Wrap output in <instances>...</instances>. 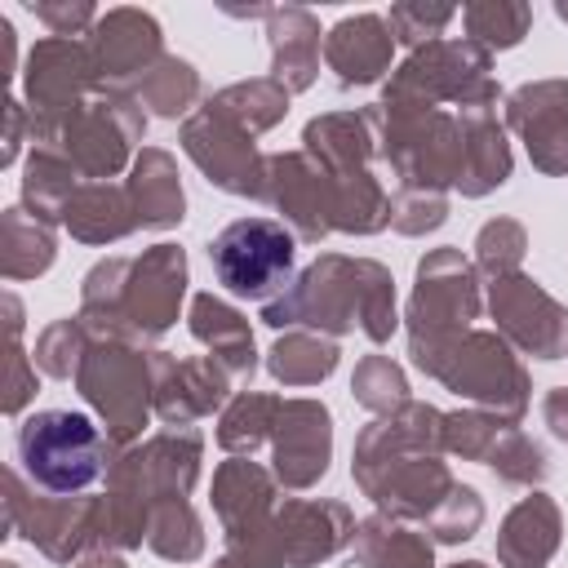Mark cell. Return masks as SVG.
Here are the masks:
<instances>
[{
  "mask_svg": "<svg viewBox=\"0 0 568 568\" xmlns=\"http://www.w3.org/2000/svg\"><path fill=\"white\" fill-rule=\"evenodd\" d=\"M444 457V413L435 404L408 399L390 417H373L355 435L351 475L359 493L390 519L426 524L439 501L453 493V475Z\"/></svg>",
  "mask_w": 568,
  "mask_h": 568,
  "instance_id": "6da1fadb",
  "label": "cell"
},
{
  "mask_svg": "<svg viewBox=\"0 0 568 568\" xmlns=\"http://www.w3.org/2000/svg\"><path fill=\"white\" fill-rule=\"evenodd\" d=\"M186 297V253L151 244L138 257H102L80 284V324L93 342H160Z\"/></svg>",
  "mask_w": 568,
  "mask_h": 568,
  "instance_id": "7a4b0ae2",
  "label": "cell"
},
{
  "mask_svg": "<svg viewBox=\"0 0 568 568\" xmlns=\"http://www.w3.org/2000/svg\"><path fill=\"white\" fill-rule=\"evenodd\" d=\"M262 324H271V328H297V324H306L311 333H324V337H337V333L359 328L373 346H382L399 328V315H395V280L373 257L324 253L275 302L262 306Z\"/></svg>",
  "mask_w": 568,
  "mask_h": 568,
  "instance_id": "3957f363",
  "label": "cell"
},
{
  "mask_svg": "<svg viewBox=\"0 0 568 568\" xmlns=\"http://www.w3.org/2000/svg\"><path fill=\"white\" fill-rule=\"evenodd\" d=\"M200 457H204V435L195 426H164L160 435L120 448L106 470L98 550H138L146 541L151 510L195 488Z\"/></svg>",
  "mask_w": 568,
  "mask_h": 568,
  "instance_id": "277c9868",
  "label": "cell"
},
{
  "mask_svg": "<svg viewBox=\"0 0 568 568\" xmlns=\"http://www.w3.org/2000/svg\"><path fill=\"white\" fill-rule=\"evenodd\" d=\"M142 133L146 111L133 93L120 89H102L53 120H31V146L62 155L84 182H111L133 169Z\"/></svg>",
  "mask_w": 568,
  "mask_h": 568,
  "instance_id": "5b68a950",
  "label": "cell"
},
{
  "mask_svg": "<svg viewBox=\"0 0 568 568\" xmlns=\"http://www.w3.org/2000/svg\"><path fill=\"white\" fill-rule=\"evenodd\" d=\"M479 271L470 257H462V248H430L417 262V284L408 297V355L426 377H439L444 359L453 355V346L470 333V324L479 320Z\"/></svg>",
  "mask_w": 568,
  "mask_h": 568,
  "instance_id": "8992f818",
  "label": "cell"
},
{
  "mask_svg": "<svg viewBox=\"0 0 568 568\" xmlns=\"http://www.w3.org/2000/svg\"><path fill=\"white\" fill-rule=\"evenodd\" d=\"M13 453H18V470L40 493L80 497L98 475L111 470L120 448L106 439V430H98L93 417L71 408H40L22 417L13 435Z\"/></svg>",
  "mask_w": 568,
  "mask_h": 568,
  "instance_id": "52a82bcc",
  "label": "cell"
},
{
  "mask_svg": "<svg viewBox=\"0 0 568 568\" xmlns=\"http://www.w3.org/2000/svg\"><path fill=\"white\" fill-rule=\"evenodd\" d=\"M377 155L390 164L399 186L413 191H457L466 164V138L457 111L444 106H404L373 102Z\"/></svg>",
  "mask_w": 568,
  "mask_h": 568,
  "instance_id": "ba28073f",
  "label": "cell"
},
{
  "mask_svg": "<svg viewBox=\"0 0 568 568\" xmlns=\"http://www.w3.org/2000/svg\"><path fill=\"white\" fill-rule=\"evenodd\" d=\"M0 532L31 541L53 564H75L102 546V497H40L36 484L18 466H9Z\"/></svg>",
  "mask_w": 568,
  "mask_h": 568,
  "instance_id": "9c48e42d",
  "label": "cell"
},
{
  "mask_svg": "<svg viewBox=\"0 0 568 568\" xmlns=\"http://www.w3.org/2000/svg\"><path fill=\"white\" fill-rule=\"evenodd\" d=\"M297 235L280 217H235L209 240L217 284L240 302H275L293 284Z\"/></svg>",
  "mask_w": 568,
  "mask_h": 568,
  "instance_id": "30bf717a",
  "label": "cell"
},
{
  "mask_svg": "<svg viewBox=\"0 0 568 568\" xmlns=\"http://www.w3.org/2000/svg\"><path fill=\"white\" fill-rule=\"evenodd\" d=\"M75 390L102 417L106 439L115 448H129L133 439H142V430L155 413L151 351H142L133 342H93L75 373Z\"/></svg>",
  "mask_w": 568,
  "mask_h": 568,
  "instance_id": "8fae6325",
  "label": "cell"
},
{
  "mask_svg": "<svg viewBox=\"0 0 568 568\" xmlns=\"http://www.w3.org/2000/svg\"><path fill=\"white\" fill-rule=\"evenodd\" d=\"M435 382H444L453 395L470 399V408H484L501 426H519L528 413V395H532L528 368L515 359V346L488 328H470L453 346Z\"/></svg>",
  "mask_w": 568,
  "mask_h": 568,
  "instance_id": "7c38bea8",
  "label": "cell"
},
{
  "mask_svg": "<svg viewBox=\"0 0 568 568\" xmlns=\"http://www.w3.org/2000/svg\"><path fill=\"white\" fill-rule=\"evenodd\" d=\"M493 53L479 49L466 36H439L422 49H413L386 80L382 102H404V106H444L462 102L479 80H488Z\"/></svg>",
  "mask_w": 568,
  "mask_h": 568,
  "instance_id": "4fadbf2b",
  "label": "cell"
},
{
  "mask_svg": "<svg viewBox=\"0 0 568 568\" xmlns=\"http://www.w3.org/2000/svg\"><path fill=\"white\" fill-rule=\"evenodd\" d=\"M488 311L497 333L532 355V359H564L568 355V306L555 302L532 275L515 271L488 284Z\"/></svg>",
  "mask_w": 568,
  "mask_h": 568,
  "instance_id": "5bb4252c",
  "label": "cell"
},
{
  "mask_svg": "<svg viewBox=\"0 0 568 568\" xmlns=\"http://www.w3.org/2000/svg\"><path fill=\"white\" fill-rule=\"evenodd\" d=\"M93 93H102V75H98V62H93L84 40L44 36V40H36L27 49L22 102H27L31 120H53V115L80 106Z\"/></svg>",
  "mask_w": 568,
  "mask_h": 568,
  "instance_id": "9a60e30c",
  "label": "cell"
},
{
  "mask_svg": "<svg viewBox=\"0 0 568 568\" xmlns=\"http://www.w3.org/2000/svg\"><path fill=\"white\" fill-rule=\"evenodd\" d=\"M182 151L191 155V164L226 195H262V173H266V155L257 151V138L235 129L231 120H222L217 111L200 106L191 120H182Z\"/></svg>",
  "mask_w": 568,
  "mask_h": 568,
  "instance_id": "2e32d148",
  "label": "cell"
},
{
  "mask_svg": "<svg viewBox=\"0 0 568 568\" xmlns=\"http://www.w3.org/2000/svg\"><path fill=\"white\" fill-rule=\"evenodd\" d=\"M257 200L280 213V222L297 235V244H320L333 231V178L306 151L266 155Z\"/></svg>",
  "mask_w": 568,
  "mask_h": 568,
  "instance_id": "e0dca14e",
  "label": "cell"
},
{
  "mask_svg": "<svg viewBox=\"0 0 568 568\" xmlns=\"http://www.w3.org/2000/svg\"><path fill=\"white\" fill-rule=\"evenodd\" d=\"M84 44H89V53L98 62L102 89H120V93H133V84L164 58L160 22L146 9H133V4L106 9L93 22V31L84 36Z\"/></svg>",
  "mask_w": 568,
  "mask_h": 568,
  "instance_id": "ac0fdd59",
  "label": "cell"
},
{
  "mask_svg": "<svg viewBox=\"0 0 568 568\" xmlns=\"http://www.w3.org/2000/svg\"><path fill=\"white\" fill-rule=\"evenodd\" d=\"M151 404L164 426H195L213 408H226L235 390V377L213 355L178 359L169 351H151Z\"/></svg>",
  "mask_w": 568,
  "mask_h": 568,
  "instance_id": "d6986e66",
  "label": "cell"
},
{
  "mask_svg": "<svg viewBox=\"0 0 568 568\" xmlns=\"http://www.w3.org/2000/svg\"><path fill=\"white\" fill-rule=\"evenodd\" d=\"M333 462V413L320 399H284L275 430H271V475L302 493L324 479Z\"/></svg>",
  "mask_w": 568,
  "mask_h": 568,
  "instance_id": "ffe728a7",
  "label": "cell"
},
{
  "mask_svg": "<svg viewBox=\"0 0 568 568\" xmlns=\"http://www.w3.org/2000/svg\"><path fill=\"white\" fill-rule=\"evenodd\" d=\"M506 124L528 146L537 173H568V80H532L506 93Z\"/></svg>",
  "mask_w": 568,
  "mask_h": 568,
  "instance_id": "44dd1931",
  "label": "cell"
},
{
  "mask_svg": "<svg viewBox=\"0 0 568 568\" xmlns=\"http://www.w3.org/2000/svg\"><path fill=\"white\" fill-rule=\"evenodd\" d=\"M497 102H501V89L493 84V75L479 80L457 102V120H462V138H466V164H462L457 191L466 200H484L488 191H497L510 178V142L497 120Z\"/></svg>",
  "mask_w": 568,
  "mask_h": 568,
  "instance_id": "7402d4cb",
  "label": "cell"
},
{
  "mask_svg": "<svg viewBox=\"0 0 568 568\" xmlns=\"http://www.w3.org/2000/svg\"><path fill=\"white\" fill-rule=\"evenodd\" d=\"M355 515L337 497H288L275 506V532L284 568H315L355 541Z\"/></svg>",
  "mask_w": 568,
  "mask_h": 568,
  "instance_id": "603a6c76",
  "label": "cell"
},
{
  "mask_svg": "<svg viewBox=\"0 0 568 568\" xmlns=\"http://www.w3.org/2000/svg\"><path fill=\"white\" fill-rule=\"evenodd\" d=\"M395 36L386 13H346L324 31V67L342 89L377 84L390 71Z\"/></svg>",
  "mask_w": 568,
  "mask_h": 568,
  "instance_id": "cb8c5ba5",
  "label": "cell"
},
{
  "mask_svg": "<svg viewBox=\"0 0 568 568\" xmlns=\"http://www.w3.org/2000/svg\"><path fill=\"white\" fill-rule=\"evenodd\" d=\"M275 488L280 479L253 457H226L213 470V515L222 524V537L262 528L275 515Z\"/></svg>",
  "mask_w": 568,
  "mask_h": 568,
  "instance_id": "d4e9b609",
  "label": "cell"
},
{
  "mask_svg": "<svg viewBox=\"0 0 568 568\" xmlns=\"http://www.w3.org/2000/svg\"><path fill=\"white\" fill-rule=\"evenodd\" d=\"M377 120L373 106L364 111H328L315 115L302 129V151L328 173V178H346V173H364L368 160L377 155Z\"/></svg>",
  "mask_w": 568,
  "mask_h": 568,
  "instance_id": "484cf974",
  "label": "cell"
},
{
  "mask_svg": "<svg viewBox=\"0 0 568 568\" xmlns=\"http://www.w3.org/2000/svg\"><path fill=\"white\" fill-rule=\"evenodd\" d=\"M266 49H271V80L288 93H306L320 75L324 31L320 18L302 4H284L266 13Z\"/></svg>",
  "mask_w": 568,
  "mask_h": 568,
  "instance_id": "4316f807",
  "label": "cell"
},
{
  "mask_svg": "<svg viewBox=\"0 0 568 568\" xmlns=\"http://www.w3.org/2000/svg\"><path fill=\"white\" fill-rule=\"evenodd\" d=\"M559 532H564V519H559L555 497L532 488L528 497H519L506 510V519L497 528V564L501 568H546L559 550Z\"/></svg>",
  "mask_w": 568,
  "mask_h": 568,
  "instance_id": "83f0119b",
  "label": "cell"
},
{
  "mask_svg": "<svg viewBox=\"0 0 568 568\" xmlns=\"http://www.w3.org/2000/svg\"><path fill=\"white\" fill-rule=\"evenodd\" d=\"M186 328H191V337H195L200 346H209V355L235 377V386H244V382L253 377V368H257L253 328H248V320H244L231 302H222V297H213V293H195L191 306H186Z\"/></svg>",
  "mask_w": 568,
  "mask_h": 568,
  "instance_id": "f1b7e54d",
  "label": "cell"
},
{
  "mask_svg": "<svg viewBox=\"0 0 568 568\" xmlns=\"http://www.w3.org/2000/svg\"><path fill=\"white\" fill-rule=\"evenodd\" d=\"M124 191H129L138 231H169V226H178L186 217V191H182L178 164L160 146H142L138 151V160H133V169L124 178Z\"/></svg>",
  "mask_w": 568,
  "mask_h": 568,
  "instance_id": "f546056e",
  "label": "cell"
},
{
  "mask_svg": "<svg viewBox=\"0 0 568 568\" xmlns=\"http://www.w3.org/2000/svg\"><path fill=\"white\" fill-rule=\"evenodd\" d=\"M62 231L80 244H115L138 231L129 191L115 182H80L62 209Z\"/></svg>",
  "mask_w": 568,
  "mask_h": 568,
  "instance_id": "4dcf8cb0",
  "label": "cell"
},
{
  "mask_svg": "<svg viewBox=\"0 0 568 568\" xmlns=\"http://www.w3.org/2000/svg\"><path fill=\"white\" fill-rule=\"evenodd\" d=\"M351 555L359 568H435V541L422 528L390 519L382 510L355 528Z\"/></svg>",
  "mask_w": 568,
  "mask_h": 568,
  "instance_id": "1f68e13d",
  "label": "cell"
},
{
  "mask_svg": "<svg viewBox=\"0 0 568 568\" xmlns=\"http://www.w3.org/2000/svg\"><path fill=\"white\" fill-rule=\"evenodd\" d=\"M58 257V235L49 222L31 217L22 204L0 213V275L4 280H36L53 266Z\"/></svg>",
  "mask_w": 568,
  "mask_h": 568,
  "instance_id": "d6a6232c",
  "label": "cell"
},
{
  "mask_svg": "<svg viewBox=\"0 0 568 568\" xmlns=\"http://www.w3.org/2000/svg\"><path fill=\"white\" fill-rule=\"evenodd\" d=\"M288 98H293V93H288L284 84H275L271 75H253V80H235V84L217 89L204 106L217 111L222 120H231L235 129L262 138L266 129H275V124L288 115Z\"/></svg>",
  "mask_w": 568,
  "mask_h": 568,
  "instance_id": "836d02e7",
  "label": "cell"
},
{
  "mask_svg": "<svg viewBox=\"0 0 568 568\" xmlns=\"http://www.w3.org/2000/svg\"><path fill=\"white\" fill-rule=\"evenodd\" d=\"M337 342L324 337V333H311V328H293L284 333L271 351H266V368L275 382L284 386H320L333 368H337Z\"/></svg>",
  "mask_w": 568,
  "mask_h": 568,
  "instance_id": "e575fe53",
  "label": "cell"
},
{
  "mask_svg": "<svg viewBox=\"0 0 568 568\" xmlns=\"http://www.w3.org/2000/svg\"><path fill=\"white\" fill-rule=\"evenodd\" d=\"M280 408H284L280 395H266V390H235L231 404H226L222 417H217V444H222L231 457H253L262 444H271V430H275Z\"/></svg>",
  "mask_w": 568,
  "mask_h": 568,
  "instance_id": "d590c367",
  "label": "cell"
},
{
  "mask_svg": "<svg viewBox=\"0 0 568 568\" xmlns=\"http://www.w3.org/2000/svg\"><path fill=\"white\" fill-rule=\"evenodd\" d=\"M80 182H84V178H80L62 155L31 146L27 169H22V209H27L31 217L49 222V226H62V209H67V200L75 195Z\"/></svg>",
  "mask_w": 568,
  "mask_h": 568,
  "instance_id": "8d00e7d4",
  "label": "cell"
},
{
  "mask_svg": "<svg viewBox=\"0 0 568 568\" xmlns=\"http://www.w3.org/2000/svg\"><path fill=\"white\" fill-rule=\"evenodd\" d=\"M133 98L142 102V111L151 115H164V120H191L195 115V102H200V71L186 62V58H173L164 53L138 84H133Z\"/></svg>",
  "mask_w": 568,
  "mask_h": 568,
  "instance_id": "74e56055",
  "label": "cell"
},
{
  "mask_svg": "<svg viewBox=\"0 0 568 568\" xmlns=\"http://www.w3.org/2000/svg\"><path fill=\"white\" fill-rule=\"evenodd\" d=\"M386 226H390V195L368 169L333 178V231H342V235H377Z\"/></svg>",
  "mask_w": 568,
  "mask_h": 568,
  "instance_id": "f35d334b",
  "label": "cell"
},
{
  "mask_svg": "<svg viewBox=\"0 0 568 568\" xmlns=\"http://www.w3.org/2000/svg\"><path fill=\"white\" fill-rule=\"evenodd\" d=\"M146 550L169 564H195L204 555V524L186 497L160 501L146 524Z\"/></svg>",
  "mask_w": 568,
  "mask_h": 568,
  "instance_id": "ab89813d",
  "label": "cell"
},
{
  "mask_svg": "<svg viewBox=\"0 0 568 568\" xmlns=\"http://www.w3.org/2000/svg\"><path fill=\"white\" fill-rule=\"evenodd\" d=\"M466 22V40H475L479 49H515L528 27H532V4L524 0H470L462 9Z\"/></svg>",
  "mask_w": 568,
  "mask_h": 568,
  "instance_id": "60d3db41",
  "label": "cell"
},
{
  "mask_svg": "<svg viewBox=\"0 0 568 568\" xmlns=\"http://www.w3.org/2000/svg\"><path fill=\"white\" fill-rule=\"evenodd\" d=\"M484 466H488L501 484H515V488H541L546 475H550L546 448H541L532 435H524L519 426H506V430L497 435V444H493V453L484 457Z\"/></svg>",
  "mask_w": 568,
  "mask_h": 568,
  "instance_id": "b9f144b4",
  "label": "cell"
},
{
  "mask_svg": "<svg viewBox=\"0 0 568 568\" xmlns=\"http://www.w3.org/2000/svg\"><path fill=\"white\" fill-rule=\"evenodd\" d=\"M351 395L373 417H390L395 408L408 404V377L390 355H364L351 373Z\"/></svg>",
  "mask_w": 568,
  "mask_h": 568,
  "instance_id": "7bdbcfd3",
  "label": "cell"
},
{
  "mask_svg": "<svg viewBox=\"0 0 568 568\" xmlns=\"http://www.w3.org/2000/svg\"><path fill=\"white\" fill-rule=\"evenodd\" d=\"M89 346H93V337H89V328L80 324V315H67V320H53L49 328H40L31 359H36V368H40L44 377H58V382L71 377V382H75V373H80Z\"/></svg>",
  "mask_w": 568,
  "mask_h": 568,
  "instance_id": "ee69618b",
  "label": "cell"
},
{
  "mask_svg": "<svg viewBox=\"0 0 568 568\" xmlns=\"http://www.w3.org/2000/svg\"><path fill=\"white\" fill-rule=\"evenodd\" d=\"M524 248H528V231L515 217H493L475 235V271H484L488 280L515 275L524 262Z\"/></svg>",
  "mask_w": 568,
  "mask_h": 568,
  "instance_id": "f6af8a7d",
  "label": "cell"
},
{
  "mask_svg": "<svg viewBox=\"0 0 568 568\" xmlns=\"http://www.w3.org/2000/svg\"><path fill=\"white\" fill-rule=\"evenodd\" d=\"M506 426L497 417H488L484 408H457V413H444V453L462 457V462H484L497 444Z\"/></svg>",
  "mask_w": 568,
  "mask_h": 568,
  "instance_id": "bcb514c9",
  "label": "cell"
},
{
  "mask_svg": "<svg viewBox=\"0 0 568 568\" xmlns=\"http://www.w3.org/2000/svg\"><path fill=\"white\" fill-rule=\"evenodd\" d=\"M457 13H462V9H453V4L399 0V4H390L386 22H390V36H395V44H408V53H413V49H422V44L439 40V36H444V27H448Z\"/></svg>",
  "mask_w": 568,
  "mask_h": 568,
  "instance_id": "7dc6e473",
  "label": "cell"
},
{
  "mask_svg": "<svg viewBox=\"0 0 568 568\" xmlns=\"http://www.w3.org/2000/svg\"><path fill=\"white\" fill-rule=\"evenodd\" d=\"M484 524V497L466 484H453V493L439 501V510L426 519V532L430 541H444V546H457V541H470Z\"/></svg>",
  "mask_w": 568,
  "mask_h": 568,
  "instance_id": "c3c4849f",
  "label": "cell"
},
{
  "mask_svg": "<svg viewBox=\"0 0 568 568\" xmlns=\"http://www.w3.org/2000/svg\"><path fill=\"white\" fill-rule=\"evenodd\" d=\"M448 217V195L444 191H413V186H399L390 195V226L399 235H426L435 226H444Z\"/></svg>",
  "mask_w": 568,
  "mask_h": 568,
  "instance_id": "681fc988",
  "label": "cell"
},
{
  "mask_svg": "<svg viewBox=\"0 0 568 568\" xmlns=\"http://www.w3.org/2000/svg\"><path fill=\"white\" fill-rule=\"evenodd\" d=\"M27 9L49 27V36H62V40H80V36H89L93 22L102 18L89 0H31Z\"/></svg>",
  "mask_w": 568,
  "mask_h": 568,
  "instance_id": "f907efd6",
  "label": "cell"
},
{
  "mask_svg": "<svg viewBox=\"0 0 568 568\" xmlns=\"http://www.w3.org/2000/svg\"><path fill=\"white\" fill-rule=\"evenodd\" d=\"M0 390H4L0 395V408L9 417H18L31 404V395H36V359L22 351L18 337H9V346H4V386Z\"/></svg>",
  "mask_w": 568,
  "mask_h": 568,
  "instance_id": "816d5d0a",
  "label": "cell"
},
{
  "mask_svg": "<svg viewBox=\"0 0 568 568\" xmlns=\"http://www.w3.org/2000/svg\"><path fill=\"white\" fill-rule=\"evenodd\" d=\"M22 138L31 142V115H27V102L22 98H9L4 102V151H0V164H18V151H22Z\"/></svg>",
  "mask_w": 568,
  "mask_h": 568,
  "instance_id": "f5cc1de1",
  "label": "cell"
},
{
  "mask_svg": "<svg viewBox=\"0 0 568 568\" xmlns=\"http://www.w3.org/2000/svg\"><path fill=\"white\" fill-rule=\"evenodd\" d=\"M541 422H546V430H550L555 439L568 444V386H550V390L541 395Z\"/></svg>",
  "mask_w": 568,
  "mask_h": 568,
  "instance_id": "db71d44e",
  "label": "cell"
},
{
  "mask_svg": "<svg viewBox=\"0 0 568 568\" xmlns=\"http://www.w3.org/2000/svg\"><path fill=\"white\" fill-rule=\"evenodd\" d=\"M71 568H129L120 550H89L84 559H75Z\"/></svg>",
  "mask_w": 568,
  "mask_h": 568,
  "instance_id": "11a10c76",
  "label": "cell"
},
{
  "mask_svg": "<svg viewBox=\"0 0 568 568\" xmlns=\"http://www.w3.org/2000/svg\"><path fill=\"white\" fill-rule=\"evenodd\" d=\"M448 568H488V564H479V559H462V564H448Z\"/></svg>",
  "mask_w": 568,
  "mask_h": 568,
  "instance_id": "9f6ffc18",
  "label": "cell"
},
{
  "mask_svg": "<svg viewBox=\"0 0 568 568\" xmlns=\"http://www.w3.org/2000/svg\"><path fill=\"white\" fill-rule=\"evenodd\" d=\"M555 13H559V18L568 22V0H559V4H555Z\"/></svg>",
  "mask_w": 568,
  "mask_h": 568,
  "instance_id": "6f0895ef",
  "label": "cell"
},
{
  "mask_svg": "<svg viewBox=\"0 0 568 568\" xmlns=\"http://www.w3.org/2000/svg\"><path fill=\"white\" fill-rule=\"evenodd\" d=\"M213 568H235V564H231V559H226V555H222V559H217V564H213Z\"/></svg>",
  "mask_w": 568,
  "mask_h": 568,
  "instance_id": "680465c9",
  "label": "cell"
},
{
  "mask_svg": "<svg viewBox=\"0 0 568 568\" xmlns=\"http://www.w3.org/2000/svg\"><path fill=\"white\" fill-rule=\"evenodd\" d=\"M0 568H22V564H13V559H4V564H0Z\"/></svg>",
  "mask_w": 568,
  "mask_h": 568,
  "instance_id": "91938a15",
  "label": "cell"
}]
</instances>
